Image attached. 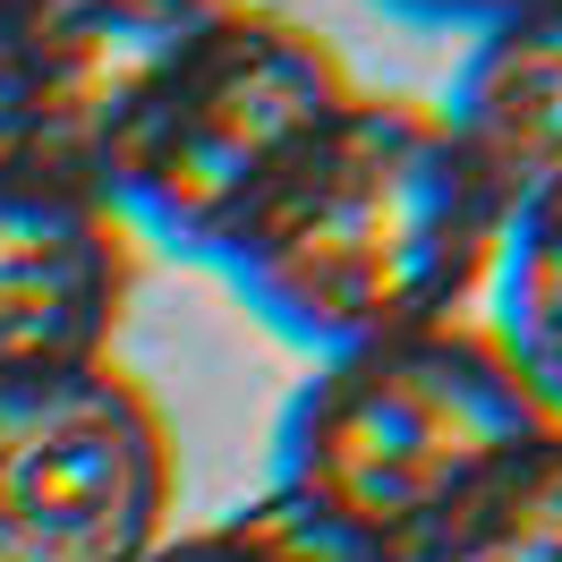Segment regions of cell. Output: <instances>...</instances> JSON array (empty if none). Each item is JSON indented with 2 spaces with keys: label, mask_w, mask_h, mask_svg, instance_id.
I'll list each match as a JSON object with an SVG mask.
<instances>
[{
  "label": "cell",
  "mask_w": 562,
  "mask_h": 562,
  "mask_svg": "<svg viewBox=\"0 0 562 562\" xmlns=\"http://www.w3.org/2000/svg\"><path fill=\"white\" fill-rule=\"evenodd\" d=\"M179 520V435L120 358L0 375V562H145Z\"/></svg>",
  "instance_id": "cell-4"
},
{
  "label": "cell",
  "mask_w": 562,
  "mask_h": 562,
  "mask_svg": "<svg viewBox=\"0 0 562 562\" xmlns=\"http://www.w3.org/2000/svg\"><path fill=\"white\" fill-rule=\"evenodd\" d=\"M128 299V222L52 162H0V375L111 358Z\"/></svg>",
  "instance_id": "cell-5"
},
{
  "label": "cell",
  "mask_w": 562,
  "mask_h": 562,
  "mask_svg": "<svg viewBox=\"0 0 562 562\" xmlns=\"http://www.w3.org/2000/svg\"><path fill=\"white\" fill-rule=\"evenodd\" d=\"M494 341L512 350L528 392L562 418V179L512 196L503 213V247H494Z\"/></svg>",
  "instance_id": "cell-8"
},
{
  "label": "cell",
  "mask_w": 562,
  "mask_h": 562,
  "mask_svg": "<svg viewBox=\"0 0 562 562\" xmlns=\"http://www.w3.org/2000/svg\"><path fill=\"white\" fill-rule=\"evenodd\" d=\"M145 562H384V554H367L358 537L324 528L290 494H256V503H239V512H222L205 528H171Z\"/></svg>",
  "instance_id": "cell-10"
},
{
  "label": "cell",
  "mask_w": 562,
  "mask_h": 562,
  "mask_svg": "<svg viewBox=\"0 0 562 562\" xmlns=\"http://www.w3.org/2000/svg\"><path fill=\"white\" fill-rule=\"evenodd\" d=\"M350 94L358 77L316 26L231 0L103 145L94 196L128 222L137 247L222 265L247 213L281 188V171L324 137V120Z\"/></svg>",
  "instance_id": "cell-3"
},
{
  "label": "cell",
  "mask_w": 562,
  "mask_h": 562,
  "mask_svg": "<svg viewBox=\"0 0 562 562\" xmlns=\"http://www.w3.org/2000/svg\"><path fill=\"white\" fill-rule=\"evenodd\" d=\"M231 0H18V52L35 94V162L94 188L103 145L179 69Z\"/></svg>",
  "instance_id": "cell-6"
},
{
  "label": "cell",
  "mask_w": 562,
  "mask_h": 562,
  "mask_svg": "<svg viewBox=\"0 0 562 562\" xmlns=\"http://www.w3.org/2000/svg\"><path fill=\"white\" fill-rule=\"evenodd\" d=\"M452 137L503 188V205L562 179V0H537L486 35H469L443 94Z\"/></svg>",
  "instance_id": "cell-7"
},
{
  "label": "cell",
  "mask_w": 562,
  "mask_h": 562,
  "mask_svg": "<svg viewBox=\"0 0 562 562\" xmlns=\"http://www.w3.org/2000/svg\"><path fill=\"white\" fill-rule=\"evenodd\" d=\"M0 9H18V0H0Z\"/></svg>",
  "instance_id": "cell-13"
},
{
  "label": "cell",
  "mask_w": 562,
  "mask_h": 562,
  "mask_svg": "<svg viewBox=\"0 0 562 562\" xmlns=\"http://www.w3.org/2000/svg\"><path fill=\"white\" fill-rule=\"evenodd\" d=\"M503 188L452 137L443 103L358 86L213 273L247 299V316H265V333L307 358H341L469 316L503 247Z\"/></svg>",
  "instance_id": "cell-1"
},
{
  "label": "cell",
  "mask_w": 562,
  "mask_h": 562,
  "mask_svg": "<svg viewBox=\"0 0 562 562\" xmlns=\"http://www.w3.org/2000/svg\"><path fill=\"white\" fill-rule=\"evenodd\" d=\"M409 562H562V418L503 460Z\"/></svg>",
  "instance_id": "cell-9"
},
{
  "label": "cell",
  "mask_w": 562,
  "mask_h": 562,
  "mask_svg": "<svg viewBox=\"0 0 562 562\" xmlns=\"http://www.w3.org/2000/svg\"><path fill=\"white\" fill-rule=\"evenodd\" d=\"M0 162H35V94H26L18 9H0Z\"/></svg>",
  "instance_id": "cell-11"
},
{
  "label": "cell",
  "mask_w": 562,
  "mask_h": 562,
  "mask_svg": "<svg viewBox=\"0 0 562 562\" xmlns=\"http://www.w3.org/2000/svg\"><path fill=\"white\" fill-rule=\"evenodd\" d=\"M546 426L554 409L528 392L494 324L452 316L316 358L307 384L281 401L273 494L358 537L367 554L409 562Z\"/></svg>",
  "instance_id": "cell-2"
},
{
  "label": "cell",
  "mask_w": 562,
  "mask_h": 562,
  "mask_svg": "<svg viewBox=\"0 0 562 562\" xmlns=\"http://www.w3.org/2000/svg\"><path fill=\"white\" fill-rule=\"evenodd\" d=\"M384 18H401V26H435V35H486V26H503V18H520V9H537V0H375Z\"/></svg>",
  "instance_id": "cell-12"
}]
</instances>
